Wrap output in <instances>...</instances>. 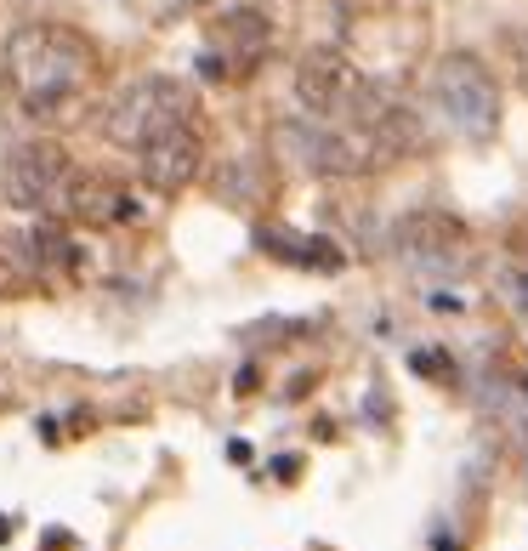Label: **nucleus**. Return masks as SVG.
I'll return each instance as SVG.
<instances>
[{
	"label": "nucleus",
	"instance_id": "nucleus-1",
	"mask_svg": "<svg viewBox=\"0 0 528 551\" xmlns=\"http://www.w3.org/2000/svg\"><path fill=\"white\" fill-rule=\"evenodd\" d=\"M0 69H6V86L29 120H63L97 86L103 52L74 23H23L6 35Z\"/></svg>",
	"mask_w": 528,
	"mask_h": 551
},
{
	"label": "nucleus",
	"instance_id": "nucleus-2",
	"mask_svg": "<svg viewBox=\"0 0 528 551\" xmlns=\"http://www.w3.org/2000/svg\"><path fill=\"white\" fill-rule=\"evenodd\" d=\"M426 91L460 143H489L500 131V86L477 52H443L426 74Z\"/></svg>",
	"mask_w": 528,
	"mask_h": 551
},
{
	"label": "nucleus",
	"instance_id": "nucleus-3",
	"mask_svg": "<svg viewBox=\"0 0 528 551\" xmlns=\"http://www.w3.org/2000/svg\"><path fill=\"white\" fill-rule=\"evenodd\" d=\"M176 125H199V97L182 80H171V74H142V80H131V86L108 103V143L125 148V154H137L148 137H159V131H176Z\"/></svg>",
	"mask_w": 528,
	"mask_h": 551
},
{
	"label": "nucleus",
	"instance_id": "nucleus-4",
	"mask_svg": "<svg viewBox=\"0 0 528 551\" xmlns=\"http://www.w3.org/2000/svg\"><path fill=\"white\" fill-rule=\"evenodd\" d=\"M69 177H74L69 148L52 143V137H35V143H18L6 154V165H0V199H6L12 211L57 216Z\"/></svg>",
	"mask_w": 528,
	"mask_h": 551
},
{
	"label": "nucleus",
	"instance_id": "nucleus-5",
	"mask_svg": "<svg viewBox=\"0 0 528 551\" xmlns=\"http://www.w3.org/2000/svg\"><path fill=\"white\" fill-rule=\"evenodd\" d=\"M370 74L358 69L341 46H307L296 57V103L307 120H324V125H341L352 114V103L364 97Z\"/></svg>",
	"mask_w": 528,
	"mask_h": 551
},
{
	"label": "nucleus",
	"instance_id": "nucleus-6",
	"mask_svg": "<svg viewBox=\"0 0 528 551\" xmlns=\"http://www.w3.org/2000/svg\"><path fill=\"white\" fill-rule=\"evenodd\" d=\"M205 171V131L199 125H176V131H159L137 148V182L159 199L188 194Z\"/></svg>",
	"mask_w": 528,
	"mask_h": 551
},
{
	"label": "nucleus",
	"instance_id": "nucleus-7",
	"mask_svg": "<svg viewBox=\"0 0 528 551\" xmlns=\"http://www.w3.org/2000/svg\"><path fill=\"white\" fill-rule=\"evenodd\" d=\"M63 222H86V228H131L142 222V199L131 194V182L103 177V171H74L57 205Z\"/></svg>",
	"mask_w": 528,
	"mask_h": 551
},
{
	"label": "nucleus",
	"instance_id": "nucleus-8",
	"mask_svg": "<svg viewBox=\"0 0 528 551\" xmlns=\"http://www.w3.org/2000/svg\"><path fill=\"white\" fill-rule=\"evenodd\" d=\"M466 250H472V233L449 211H409L404 222H398V256L426 267V273L466 267Z\"/></svg>",
	"mask_w": 528,
	"mask_h": 551
},
{
	"label": "nucleus",
	"instance_id": "nucleus-9",
	"mask_svg": "<svg viewBox=\"0 0 528 551\" xmlns=\"http://www.w3.org/2000/svg\"><path fill=\"white\" fill-rule=\"evenodd\" d=\"M216 46H222L216 57H222L228 74H256V63L273 52V23L256 6H228L216 18Z\"/></svg>",
	"mask_w": 528,
	"mask_h": 551
},
{
	"label": "nucleus",
	"instance_id": "nucleus-10",
	"mask_svg": "<svg viewBox=\"0 0 528 551\" xmlns=\"http://www.w3.org/2000/svg\"><path fill=\"white\" fill-rule=\"evenodd\" d=\"M256 250H267L273 262L307 267V273H341V267H347V256H341V245H330V239H318V233L256 228Z\"/></svg>",
	"mask_w": 528,
	"mask_h": 551
},
{
	"label": "nucleus",
	"instance_id": "nucleus-11",
	"mask_svg": "<svg viewBox=\"0 0 528 551\" xmlns=\"http://www.w3.org/2000/svg\"><path fill=\"white\" fill-rule=\"evenodd\" d=\"M29 256H35V267H63V273L80 267V245L69 239V228H63L57 216L35 222V233H29Z\"/></svg>",
	"mask_w": 528,
	"mask_h": 551
},
{
	"label": "nucleus",
	"instance_id": "nucleus-12",
	"mask_svg": "<svg viewBox=\"0 0 528 551\" xmlns=\"http://www.w3.org/2000/svg\"><path fill=\"white\" fill-rule=\"evenodd\" d=\"M409 364H415V370H421V375H455V364H443L438 353H415V358H409Z\"/></svg>",
	"mask_w": 528,
	"mask_h": 551
},
{
	"label": "nucleus",
	"instance_id": "nucleus-13",
	"mask_svg": "<svg viewBox=\"0 0 528 551\" xmlns=\"http://www.w3.org/2000/svg\"><path fill=\"white\" fill-rule=\"evenodd\" d=\"M511 296H517V307L528 313V273H517V279H511Z\"/></svg>",
	"mask_w": 528,
	"mask_h": 551
},
{
	"label": "nucleus",
	"instance_id": "nucleus-14",
	"mask_svg": "<svg viewBox=\"0 0 528 551\" xmlns=\"http://www.w3.org/2000/svg\"><path fill=\"white\" fill-rule=\"evenodd\" d=\"M523 80H528V46H523Z\"/></svg>",
	"mask_w": 528,
	"mask_h": 551
},
{
	"label": "nucleus",
	"instance_id": "nucleus-15",
	"mask_svg": "<svg viewBox=\"0 0 528 551\" xmlns=\"http://www.w3.org/2000/svg\"><path fill=\"white\" fill-rule=\"evenodd\" d=\"M523 392H528V381H523Z\"/></svg>",
	"mask_w": 528,
	"mask_h": 551
}]
</instances>
